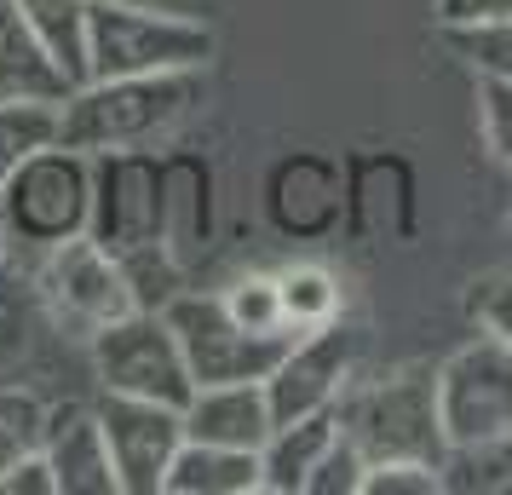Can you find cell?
Instances as JSON below:
<instances>
[{
  "label": "cell",
  "instance_id": "cell-27",
  "mask_svg": "<svg viewBox=\"0 0 512 495\" xmlns=\"http://www.w3.org/2000/svg\"><path fill=\"white\" fill-rule=\"evenodd\" d=\"M363 472H369V455H363V449L340 432V438L328 444V455L317 461V472H311L305 495H363Z\"/></svg>",
  "mask_w": 512,
  "mask_h": 495
},
{
  "label": "cell",
  "instance_id": "cell-15",
  "mask_svg": "<svg viewBox=\"0 0 512 495\" xmlns=\"http://www.w3.org/2000/svg\"><path fill=\"white\" fill-rule=\"evenodd\" d=\"M162 495H259V449L185 438L167 467Z\"/></svg>",
  "mask_w": 512,
  "mask_h": 495
},
{
  "label": "cell",
  "instance_id": "cell-2",
  "mask_svg": "<svg viewBox=\"0 0 512 495\" xmlns=\"http://www.w3.org/2000/svg\"><path fill=\"white\" fill-rule=\"evenodd\" d=\"M213 52H219V35L185 12H162L139 0H93L87 12V81L208 70Z\"/></svg>",
  "mask_w": 512,
  "mask_h": 495
},
{
  "label": "cell",
  "instance_id": "cell-28",
  "mask_svg": "<svg viewBox=\"0 0 512 495\" xmlns=\"http://www.w3.org/2000/svg\"><path fill=\"white\" fill-rule=\"evenodd\" d=\"M495 18H512V0H438L443 29H472V24H495Z\"/></svg>",
  "mask_w": 512,
  "mask_h": 495
},
{
  "label": "cell",
  "instance_id": "cell-21",
  "mask_svg": "<svg viewBox=\"0 0 512 495\" xmlns=\"http://www.w3.org/2000/svg\"><path fill=\"white\" fill-rule=\"evenodd\" d=\"M29 340H35V294H29V283L0 271V380L18 375Z\"/></svg>",
  "mask_w": 512,
  "mask_h": 495
},
{
  "label": "cell",
  "instance_id": "cell-19",
  "mask_svg": "<svg viewBox=\"0 0 512 495\" xmlns=\"http://www.w3.org/2000/svg\"><path fill=\"white\" fill-rule=\"evenodd\" d=\"M41 426H47V403L18 380H0V478L18 467L29 449H41Z\"/></svg>",
  "mask_w": 512,
  "mask_h": 495
},
{
  "label": "cell",
  "instance_id": "cell-1",
  "mask_svg": "<svg viewBox=\"0 0 512 495\" xmlns=\"http://www.w3.org/2000/svg\"><path fill=\"white\" fill-rule=\"evenodd\" d=\"M202 104V70L179 75H104L75 81L64 93V127L58 144L81 156H121L167 139L179 121Z\"/></svg>",
  "mask_w": 512,
  "mask_h": 495
},
{
  "label": "cell",
  "instance_id": "cell-18",
  "mask_svg": "<svg viewBox=\"0 0 512 495\" xmlns=\"http://www.w3.org/2000/svg\"><path fill=\"white\" fill-rule=\"evenodd\" d=\"M64 98H0V167H18L24 156L58 144Z\"/></svg>",
  "mask_w": 512,
  "mask_h": 495
},
{
  "label": "cell",
  "instance_id": "cell-30",
  "mask_svg": "<svg viewBox=\"0 0 512 495\" xmlns=\"http://www.w3.org/2000/svg\"><path fill=\"white\" fill-rule=\"evenodd\" d=\"M0 254H6V167H0Z\"/></svg>",
  "mask_w": 512,
  "mask_h": 495
},
{
  "label": "cell",
  "instance_id": "cell-8",
  "mask_svg": "<svg viewBox=\"0 0 512 495\" xmlns=\"http://www.w3.org/2000/svg\"><path fill=\"white\" fill-rule=\"evenodd\" d=\"M35 294L52 306L58 323H70V329H81V334H98L104 323H116V317H127V311H139L121 254H110L93 231L70 236V242H58V248L41 254Z\"/></svg>",
  "mask_w": 512,
  "mask_h": 495
},
{
  "label": "cell",
  "instance_id": "cell-10",
  "mask_svg": "<svg viewBox=\"0 0 512 495\" xmlns=\"http://www.w3.org/2000/svg\"><path fill=\"white\" fill-rule=\"evenodd\" d=\"M357 380V334L346 323L294 334L277 369L265 375V398H271V421H300V415H323L346 398Z\"/></svg>",
  "mask_w": 512,
  "mask_h": 495
},
{
  "label": "cell",
  "instance_id": "cell-23",
  "mask_svg": "<svg viewBox=\"0 0 512 495\" xmlns=\"http://www.w3.org/2000/svg\"><path fill=\"white\" fill-rule=\"evenodd\" d=\"M443 35L472 64V75H501V81H512V18L472 24V29H443Z\"/></svg>",
  "mask_w": 512,
  "mask_h": 495
},
{
  "label": "cell",
  "instance_id": "cell-13",
  "mask_svg": "<svg viewBox=\"0 0 512 495\" xmlns=\"http://www.w3.org/2000/svg\"><path fill=\"white\" fill-rule=\"evenodd\" d=\"M340 438V415H300V421H277L271 438L259 444V495H305L317 461L328 455V444Z\"/></svg>",
  "mask_w": 512,
  "mask_h": 495
},
{
  "label": "cell",
  "instance_id": "cell-3",
  "mask_svg": "<svg viewBox=\"0 0 512 495\" xmlns=\"http://www.w3.org/2000/svg\"><path fill=\"white\" fill-rule=\"evenodd\" d=\"M334 415H340V432L369 461H443L449 455L438 415V369H397L374 386H346Z\"/></svg>",
  "mask_w": 512,
  "mask_h": 495
},
{
  "label": "cell",
  "instance_id": "cell-17",
  "mask_svg": "<svg viewBox=\"0 0 512 495\" xmlns=\"http://www.w3.org/2000/svg\"><path fill=\"white\" fill-rule=\"evenodd\" d=\"M29 29L47 41V52L64 64L70 81H87V12L93 0H18Z\"/></svg>",
  "mask_w": 512,
  "mask_h": 495
},
{
  "label": "cell",
  "instance_id": "cell-29",
  "mask_svg": "<svg viewBox=\"0 0 512 495\" xmlns=\"http://www.w3.org/2000/svg\"><path fill=\"white\" fill-rule=\"evenodd\" d=\"M0 495H58V484H52V467L41 449H29L18 467L0 478Z\"/></svg>",
  "mask_w": 512,
  "mask_h": 495
},
{
  "label": "cell",
  "instance_id": "cell-12",
  "mask_svg": "<svg viewBox=\"0 0 512 495\" xmlns=\"http://www.w3.org/2000/svg\"><path fill=\"white\" fill-rule=\"evenodd\" d=\"M185 415V438L202 444H231V449H259L271 438V398L265 380H231V386H196Z\"/></svg>",
  "mask_w": 512,
  "mask_h": 495
},
{
  "label": "cell",
  "instance_id": "cell-4",
  "mask_svg": "<svg viewBox=\"0 0 512 495\" xmlns=\"http://www.w3.org/2000/svg\"><path fill=\"white\" fill-rule=\"evenodd\" d=\"M87 231H93V156L47 144L6 167V242L47 254Z\"/></svg>",
  "mask_w": 512,
  "mask_h": 495
},
{
  "label": "cell",
  "instance_id": "cell-25",
  "mask_svg": "<svg viewBox=\"0 0 512 495\" xmlns=\"http://www.w3.org/2000/svg\"><path fill=\"white\" fill-rule=\"evenodd\" d=\"M363 495H443V461H369Z\"/></svg>",
  "mask_w": 512,
  "mask_h": 495
},
{
  "label": "cell",
  "instance_id": "cell-6",
  "mask_svg": "<svg viewBox=\"0 0 512 495\" xmlns=\"http://www.w3.org/2000/svg\"><path fill=\"white\" fill-rule=\"evenodd\" d=\"M438 415L449 449L512 438V346L495 334L466 340L438 363Z\"/></svg>",
  "mask_w": 512,
  "mask_h": 495
},
{
  "label": "cell",
  "instance_id": "cell-22",
  "mask_svg": "<svg viewBox=\"0 0 512 495\" xmlns=\"http://www.w3.org/2000/svg\"><path fill=\"white\" fill-rule=\"evenodd\" d=\"M219 300H225V311H231L242 329H254V334H288V329H282L277 271H248V277H236Z\"/></svg>",
  "mask_w": 512,
  "mask_h": 495
},
{
  "label": "cell",
  "instance_id": "cell-7",
  "mask_svg": "<svg viewBox=\"0 0 512 495\" xmlns=\"http://www.w3.org/2000/svg\"><path fill=\"white\" fill-rule=\"evenodd\" d=\"M167 323L185 346L190 380L196 386H231V380H265L277 369V357L288 352L294 334H254L242 329L219 294H173L167 300Z\"/></svg>",
  "mask_w": 512,
  "mask_h": 495
},
{
  "label": "cell",
  "instance_id": "cell-11",
  "mask_svg": "<svg viewBox=\"0 0 512 495\" xmlns=\"http://www.w3.org/2000/svg\"><path fill=\"white\" fill-rule=\"evenodd\" d=\"M41 455H47L58 495H121L93 403H58V409H47Z\"/></svg>",
  "mask_w": 512,
  "mask_h": 495
},
{
  "label": "cell",
  "instance_id": "cell-9",
  "mask_svg": "<svg viewBox=\"0 0 512 495\" xmlns=\"http://www.w3.org/2000/svg\"><path fill=\"white\" fill-rule=\"evenodd\" d=\"M98 426L110 444V467H116L121 495H162L167 467L185 444V415L173 403L150 398H121V392H98Z\"/></svg>",
  "mask_w": 512,
  "mask_h": 495
},
{
  "label": "cell",
  "instance_id": "cell-24",
  "mask_svg": "<svg viewBox=\"0 0 512 495\" xmlns=\"http://www.w3.org/2000/svg\"><path fill=\"white\" fill-rule=\"evenodd\" d=\"M478 133L489 156L512 173V81L501 75H478Z\"/></svg>",
  "mask_w": 512,
  "mask_h": 495
},
{
  "label": "cell",
  "instance_id": "cell-14",
  "mask_svg": "<svg viewBox=\"0 0 512 495\" xmlns=\"http://www.w3.org/2000/svg\"><path fill=\"white\" fill-rule=\"evenodd\" d=\"M75 81L29 29L18 0H0V98H64Z\"/></svg>",
  "mask_w": 512,
  "mask_h": 495
},
{
  "label": "cell",
  "instance_id": "cell-16",
  "mask_svg": "<svg viewBox=\"0 0 512 495\" xmlns=\"http://www.w3.org/2000/svg\"><path fill=\"white\" fill-rule=\"evenodd\" d=\"M277 300H282V329L288 334L328 329L346 311L340 277L328 265H288V271H277Z\"/></svg>",
  "mask_w": 512,
  "mask_h": 495
},
{
  "label": "cell",
  "instance_id": "cell-26",
  "mask_svg": "<svg viewBox=\"0 0 512 495\" xmlns=\"http://www.w3.org/2000/svg\"><path fill=\"white\" fill-rule=\"evenodd\" d=\"M466 311H472L478 334H495L512 346V271H484L466 288Z\"/></svg>",
  "mask_w": 512,
  "mask_h": 495
},
{
  "label": "cell",
  "instance_id": "cell-5",
  "mask_svg": "<svg viewBox=\"0 0 512 495\" xmlns=\"http://www.w3.org/2000/svg\"><path fill=\"white\" fill-rule=\"evenodd\" d=\"M93 346V380L98 392H121V398H150L185 409L196 380H190L185 346L167 323V311H127L116 323H104L98 334H87Z\"/></svg>",
  "mask_w": 512,
  "mask_h": 495
},
{
  "label": "cell",
  "instance_id": "cell-20",
  "mask_svg": "<svg viewBox=\"0 0 512 495\" xmlns=\"http://www.w3.org/2000/svg\"><path fill=\"white\" fill-rule=\"evenodd\" d=\"M443 490H512V438L443 455Z\"/></svg>",
  "mask_w": 512,
  "mask_h": 495
}]
</instances>
